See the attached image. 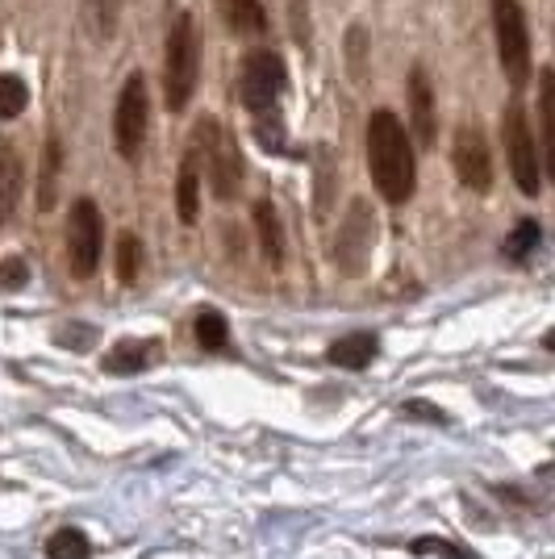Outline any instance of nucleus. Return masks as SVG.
<instances>
[{"mask_svg":"<svg viewBox=\"0 0 555 559\" xmlns=\"http://www.w3.org/2000/svg\"><path fill=\"white\" fill-rule=\"evenodd\" d=\"M506 155L509 171H513V185L522 188L527 197H539V188H543V159H539V146H534L531 121L522 114V105H509L506 109Z\"/></svg>","mask_w":555,"mask_h":559,"instance_id":"8","label":"nucleus"},{"mask_svg":"<svg viewBox=\"0 0 555 559\" xmlns=\"http://www.w3.org/2000/svg\"><path fill=\"white\" fill-rule=\"evenodd\" d=\"M192 334H197V343L205 350H222L231 343V326H226V318L217 309H201L197 322H192Z\"/></svg>","mask_w":555,"mask_h":559,"instance_id":"22","label":"nucleus"},{"mask_svg":"<svg viewBox=\"0 0 555 559\" xmlns=\"http://www.w3.org/2000/svg\"><path fill=\"white\" fill-rule=\"evenodd\" d=\"M55 338H59L63 347H71V350H84L88 343H96V326H63Z\"/></svg>","mask_w":555,"mask_h":559,"instance_id":"29","label":"nucleus"},{"mask_svg":"<svg viewBox=\"0 0 555 559\" xmlns=\"http://www.w3.org/2000/svg\"><path fill=\"white\" fill-rule=\"evenodd\" d=\"M552 100H555V71L543 68L539 71V139H543V164H552L555 159V134H552Z\"/></svg>","mask_w":555,"mask_h":559,"instance_id":"18","label":"nucleus"},{"mask_svg":"<svg viewBox=\"0 0 555 559\" xmlns=\"http://www.w3.org/2000/svg\"><path fill=\"white\" fill-rule=\"evenodd\" d=\"M410 117H414V139L422 146H435L439 134V114H435V88H430V75L422 68L410 71Z\"/></svg>","mask_w":555,"mask_h":559,"instance_id":"11","label":"nucleus"},{"mask_svg":"<svg viewBox=\"0 0 555 559\" xmlns=\"http://www.w3.org/2000/svg\"><path fill=\"white\" fill-rule=\"evenodd\" d=\"M29 105V88L22 84V75H0V121L17 117Z\"/></svg>","mask_w":555,"mask_h":559,"instance_id":"26","label":"nucleus"},{"mask_svg":"<svg viewBox=\"0 0 555 559\" xmlns=\"http://www.w3.org/2000/svg\"><path fill=\"white\" fill-rule=\"evenodd\" d=\"M376 355H380V338H376L371 330L343 334L339 343H330V350H326V359H330L334 368H347V372H364Z\"/></svg>","mask_w":555,"mask_h":559,"instance_id":"13","label":"nucleus"},{"mask_svg":"<svg viewBox=\"0 0 555 559\" xmlns=\"http://www.w3.org/2000/svg\"><path fill=\"white\" fill-rule=\"evenodd\" d=\"M288 88V71L280 63V55L272 50H255L243 59V80H238V93L243 105L251 109V117H272L280 114V96Z\"/></svg>","mask_w":555,"mask_h":559,"instance_id":"4","label":"nucleus"},{"mask_svg":"<svg viewBox=\"0 0 555 559\" xmlns=\"http://www.w3.org/2000/svg\"><path fill=\"white\" fill-rule=\"evenodd\" d=\"M255 234H259V251L263 259L280 267L284 263V230H280V217L272 210V201H255Z\"/></svg>","mask_w":555,"mask_h":559,"instance_id":"15","label":"nucleus"},{"mask_svg":"<svg viewBox=\"0 0 555 559\" xmlns=\"http://www.w3.org/2000/svg\"><path fill=\"white\" fill-rule=\"evenodd\" d=\"M371 234H376V222H371L368 201H355L343 230H339V267L343 272H364L371 251Z\"/></svg>","mask_w":555,"mask_h":559,"instance_id":"10","label":"nucleus"},{"mask_svg":"<svg viewBox=\"0 0 555 559\" xmlns=\"http://www.w3.org/2000/svg\"><path fill=\"white\" fill-rule=\"evenodd\" d=\"M121 22V0H84V25L93 34V43H109Z\"/></svg>","mask_w":555,"mask_h":559,"instance_id":"17","label":"nucleus"},{"mask_svg":"<svg viewBox=\"0 0 555 559\" xmlns=\"http://www.w3.org/2000/svg\"><path fill=\"white\" fill-rule=\"evenodd\" d=\"M17 201H22V151L0 139V226L13 217Z\"/></svg>","mask_w":555,"mask_h":559,"instance_id":"14","label":"nucleus"},{"mask_svg":"<svg viewBox=\"0 0 555 559\" xmlns=\"http://www.w3.org/2000/svg\"><path fill=\"white\" fill-rule=\"evenodd\" d=\"M543 242V230H539V222L534 217H527V222H518L513 230H509V238H506V259L509 263H522V259H531L534 255V247Z\"/></svg>","mask_w":555,"mask_h":559,"instance_id":"23","label":"nucleus"},{"mask_svg":"<svg viewBox=\"0 0 555 559\" xmlns=\"http://www.w3.org/2000/svg\"><path fill=\"white\" fill-rule=\"evenodd\" d=\"M47 556L50 559H93V543L80 526H63L47 538Z\"/></svg>","mask_w":555,"mask_h":559,"instance_id":"20","label":"nucleus"},{"mask_svg":"<svg viewBox=\"0 0 555 559\" xmlns=\"http://www.w3.org/2000/svg\"><path fill=\"white\" fill-rule=\"evenodd\" d=\"M226 25L234 34H263L268 29V9L259 0H226Z\"/></svg>","mask_w":555,"mask_h":559,"instance_id":"19","label":"nucleus"},{"mask_svg":"<svg viewBox=\"0 0 555 559\" xmlns=\"http://www.w3.org/2000/svg\"><path fill=\"white\" fill-rule=\"evenodd\" d=\"M401 414H405V418H417V421L447 426V414H442L439 405H430V401H405V405H401Z\"/></svg>","mask_w":555,"mask_h":559,"instance_id":"28","label":"nucleus"},{"mask_svg":"<svg viewBox=\"0 0 555 559\" xmlns=\"http://www.w3.org/2000/svg\"><path fill=\"white\" fill-rule=\"evenodd\" d=\"M451 164H456V176L463 180V188L472 192H488L493 188V159H488V142L476 126H463L456 134V146H451Z\"/></svg>","mask_w":555,"mask_h":559,"instance_id":"9","label":"nucleus"},{"mask_svg":"<svg viewBox=\"0 0 555 559\" xmlns=\"http://www.w3.org/2000/svg\"><path fill=\"white\" fill-rule=\"evenodd\" d=\"M176 213H180L185 226H192L197 213H201V171L192 164V155H185L180 176H176Z\"/></svg>","mask_w":555,"mask_h":559,"instance_id":"16","label":"nucleus"},{"mask_svg":"<svg viewBox=\"0 0 555 559\" xmlns=\"http://www.w3.org/2000/svg\"><path fill=\"white\" fill-rule=\"evenodd\" d=\"M142 272V238L139 234H121L117 242V280L121 284H139Z\"/></svg>","mask_w":555,"mask_h":559,"instance_id":"24","label":"nucleus"},{"mask_svg":"<svg viewBox=\"0 0 555 559\" xmlns=\"http://www.w3.org/2000/svg\"><path fill=\"white\" fill-rule=\"evenodd\" d=\"M101 247H105V217L96 210V201L80 197L68 213V259L71 276L88 280L101 263Z\"/></svg>","mask_w":555,"mask_h":559,"instance_id":"6","label":"nucleus"},{"mask_svg":"<svg viewBox=\"0 0 555 559\" xmlns=\"http://www.w3.org/2000/svg\"><path fill=\"white\" fill-rule=\"evenodd\" d=\"M493 29H497V55L513 88L527 84L531 75V34H527V17L518 0H493Z\"/></svg>","mask_w":555,"mask_h":559,"instance_id":"5","label":"nucleus"},{"mask_svg":"<svg viewBox=\"0 0 555 559\" xmlns=\"http://www.w3.org/2000/svg\"><path fill=\"white\" fill-rule=\"evenodd\" d=\"M59 164H63V146H59V139H47V146H43V180H38V210H43V213L55 205Z\"/></svg>","mask_w":555,"mask_h":559,"instance_id":"21","label":"nucleus"},{"mask_svg":"<svg viewBox=\"0 0 555 559\" xmlns=\"http://www.w3.org/2000/svg\"><path fill=\"white\" fill-rule=\"evenodd\" d=\"M368 167L376 192L389 205H405L417 188V164L414 142L405 134V126L389 109H376L368 121Z\"/></svg>","mask_w":555,"mask_h":559,"instance_id":"1","label":"nucleus"},{"mask_svg":"<svg viewBox=\"0 0 555 559\" xmlns=\"http://www.w3.org/2000/svg\"><path fill=\"white\" fill-rule=\"evenodd\" d=\"M25 280H29V267L22 255H9L0 263V293H17V288H25Z\"/></svg>","mask_w":555,"mask_h":559,"instance_id":"27","label":"nucleus"},{"mask_svg":"<svg viewBox=\"0 0 555 559\" xmlns=\"http://www.w3.org/2000/svg\"><path fill=\"white\" fill-rule=\"evenodd\" d=\"M160 338H126V343H117L105 359H101V368L105 372H121V376H134V372H146L151 364H160Z\"/></svg>","mask_w":555,"mask_h":559,"instance_id":"12","label":"nucleus"},{"mask_svg":"<svg viewBox=\"0 0 555 559\" xmlns=\"http://www.w3.org/2000/svg\"><path fill=\"white\" fill-rule=\"evenodd\" d=\"M410 556H439V559H476L463 543H451V538H435L422 535L410 543Z\"/></svg>","mask_w":555,"mask_h":559,"instance_id":"25","label":"nucleus"},{"mask_svg":"<svg viewBox=\"0 0 555 559\" xmlns=\"http://www.w3.org/2000/svg\"><path fill=\"white\" fill-rule=\"evenodd\" d=\"M197 75H201V34L197 22L180 13L167 34V68H163V100L172 114H180L188 96L197 93Z\"/></svg>","mask_w":555,"mask_h":559,"instance_id":"3","label":"nucleus"},{"mask_svg":"<svg viewBox=\"0 0 555 559\" xmlns=\"http://www.w3.org/2000/svg\"><path fill=\"white\" fill-rule=\"evenodd\" d=\"M192 164L197 171H205L213 192L222 201H234L238 188H243V159H238V146H234V134L217 121V117H201L197 121V142H192Z\"/></svg>","mask_w":555,"mask_h":559,"instance_id":"2","label":"nucleus"},{"mask_svg":"<svg viewBox=\"0 0 555 559\" xmlns=\"http://www.w3.org/2000/svg\"><path fill=\"white\" fill-rule=\"evenodd\" d=\"M146 121H151V100H146V80L130 75L121 84L114 109V146L121 159H139L142 142H146Z\"/></svg>","mask_w":555,"mask_h":559,"instance_id":"7","label":"nucleus"}]
</instances>
